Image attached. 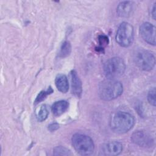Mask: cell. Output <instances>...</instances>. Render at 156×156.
Returning <instances> with one entry per match:
<instances>
[{"label": "cell", "mask_w": 156, "mask_h": 156, "mask_svg": "<svg viewBox=\"0 0 156 156\" xmlns=\"http://www.w3.org/2000/svg\"><path fill=\"white\" fill-rule=\"evenodd\" d=\"M135 119L129 113L118 111L112 115L110 120V126L113 131L118 133H124L129 131L134 126Z\"/></svg>", "instance_id": "6da1fadb"}, {"label": "cell", "mask_w": 156, "mask_h": 156, "mask_svg": "<svg viewBox=\"0 0 156 156\" xmlns=\"http://www.w3.org/2000/svg\"><path fill=\"white\" fill-rule=\"evenodd\" d=\"M122 83L114 79H105L100 82L98 93L100 98L104 101H112L118 98L122 93Z\"/></svg>", "instance_id": "7a4b0ae2"}, {"label": "cell", "mask_w": 156, "mask_h": 156, "mask_svg": "<svg viewBox=\"0 0 156 156\" xmlns=\"http://www.w3.org/2000/svg\"><path fill=\"white\" fill-rule=\"evenodd\" d=\"M71 141L73 147L80 155H88L94 151V144L93 141L88 135L76 133L73 136Z\"/></svg>", "instance_id": "3957f363"}, {"label": "cell", "mask_w": 156, "mask_h": 156, "mask_svg": "<svg viewBox=\"0 0 156 156\" xmlns=\"http://www.w3.org/2000/svg\"><path fill=\"white\" fill-rule=\"evenodd\" d=\"M126 69V65L124 60L119 57L110 58L106 61L104 65V72L108 79H114L122 76Z\"/></svg>", "instance_id": "277c9868"}, {"label": "cell", "mask_w": 156, "mask_h": 156, "mask_svg": "<svg viewBox=\"0 0 156 156\" xmlns=\"http://www.w3.org/2000/svg\"><path fill=\"white\" fill-rule=\"evenodd\" d=\"M134 36L133 27L127 22H122L118 27L115 39L117 43L122 47H128L133 42Z\"/></svg>", "instance_id": "5b68a950"}, {"label": "cell", "mask_w": 156, "mask_h": 156, "mask_svg": "<svg viewBox=\"0 0 156 156\" xmlns=\"http://www.w3.org/2000/svg\"><path fill=\"white\" fill-rule=\"evenodd\" d=\"M133 60L136 65L144 71H151L155 64L154 54L149 51L141 49L137 51L133 56Z\"/></svg>", "instance_id": "8992f818"}, {"label": "cell", "mask_w": 156, "mask_h": 156, "mask_svg": "<svg viewBox=\"0 0 156 156\" xmlns=\"http://www.w3.org/2000/svg\"><path fill=\"white\" fill-rule=\"evenodd\" d=\"M140 34L142 38L147 43L155 45V27L149 22L143 23L140 27Z\"/></svg>", "instance_id": "52a82bcc"}, {"label": "cell", "mask_w": 156, "mask_h": 156, "mask_svg": "<svg viewBox=\"0 0 156 156\" xmlns=\"http://www.w3.org/2000/svg\"><path fill=\"white\" fill-rule=\"evenodd\" d=\"M131 140L135 144L145 147H151L154 142L153 139L148 133L141 130L134 132L131 136Z\"/></svg>", "instance_id": "ba28073f"}, {"label": "cell", "mask_w": 156, "mask_h": 156, "mask_svg": "<svg viewBox=\"0 0 156 156\" xmlns=\"http://www.w3.org/2000/svg\"><path fill=\"white\" fill-rule=\"evenodd\" d=\"M122 145L116 141H108L104 144L101 149V154L106 156H115L121 153Z\"/></svg>", "instance_id": "9c48e42d"}, {"label": "cell", "mask_w": 156, "mask_h": 156, "mask_svg": "<svg viewBox=\"0 0 156 156\" xmlns=\"http://www.w3.org/2000/svg\"><path fill=\"white\" fill-rule=\"evenodd\" d=\"M70 80L73 94L77 97H80L82 91V82L77 73L74 70H72L70 73Z\"/></svg>", "instance_id": "30bf717a"}, {"label": "cell", "mask_w": 156, "mask_h": 156, "mask_svg": "<svg viewBox=\"0 0 156 156\" xmlns=\"http://www.w3.org/2000/svg\"><path fill=\"white\" fill-rule=\"evenodd\" d=\"M133 10V4L131 1L121 2L117 8L116 13L120 17L127 18L130 16Z\"/></svg>", "instance_id": "8fae6325"}, {"label": "cell", "mask_w": 156, "mask_h": 156, "mask_svg": "<svg viewBox=\"0 0 156 156\" xmlns=\"http://www.w3.org/2000/svg\"><path fill=\"white\" fill-rule=\"evenodd\" d=\"M69 104L67 101L61 100L55 102L52 107L51 110L54 115L58 116L64 113L68 108Z\"/></svg>", "instance_id": "7c38bea8"}, {"label": "cell", "mask_w": 156, "mask_h": 156, "mask_svg": "<svg viewBox=\"0 0 156 156\" xmlns=\"http://www.w3.org/2000/svg\"><path fill=\"white\" fill-rule=\"evenodd\" d=\"M55 84L58 90L62 93H66L69 89L68 80L65 74H58L55 77Z\"/></svg>", "instance_id": "4fadbf2b"}, {"label": "cell", "mask_w": 156, "mask_h": 156, "mask_svg": "<svg viewBox=\"0 0 156 156\" xmlns=\"http://www.w3.org/2000/svg\"><path fill=\"white\" fill-rule=\"evenodd\" d=\"M71 51V44L68 41H65L61 46L60 52H59V56L61 57H65L69 55Z\"/></svg>", "instance_id": "5bb4252c"}, {"label": "cell", "mask_w": 156, "mask_h": 156, "mask_svg": "<svg viewBox=\"0 0 156 156\" xmlns=\"http://www.w3.org/2000/svg\"><path fill=\"white\" fill-rule=\"evenodd\" d=\"M48 114H49V112L46 105H42L40 108L38 112L37 113V118L38 121H40V122L43 121L47 118Z\"/></svg>", "instance_id": "9a60e30c"}, {"label": "cell", "mask_w": 156, "mask_h": 156, "mask_svg": "<svg viewBox=\"0 0 156 156\" xmlns=\"http://www.w3.org/2000/svg\"><path fill=\"white\" fill-rule=\"evenodd\" d=\"M54 155H71L70 151L63 146H57L54 149Z\"/></svg>", "instance_id": "2e32d148"}, {"label": "cell", "mask_w": 156, "mask_h": 156, "mask_svg": "<svg viewBox=\"0 0 156 156\" xmlns=\"http://www.w3.org/2000/svg\"><path fill=\"white\" fill-rule=\"evenodd\" d=\"M52 91H52V88L51 87H49L46 91H41L38 94V95L37 96V98H36V99L35 101V104H38L40 102H41L43 100H44L46 98V97L48 94H49L50 93H52Z\"/></svg>", "instance_id": "e0dca14e"}, {"label": "cell", "mask_w": 156, "mask_h": 156, "mask_svg": "<svg viewBox=\"0 0 156 156\" xmlns=\"http://www.w3.org/2000/svg\"><path fill=\"white\" fill-rule=\"evenodd\" d=\"M147 100L153 106H155V88L154 87L149 90L147 94Z\"/></svg>", "instance_id": "ac0fdd59"}, {"label": "cell", "mask_w": 156, "mask_h": 156, "mask_svg": "<svg viewBox=\"0 0 156 156\" xmlns=\"http://www.w3.org/2000/svg\"><path fill=\"white\" fill-rule=\"evenodd\" d=\"M58 127H59V126H58V124H57V123H52V124H51L48 126V129L50 131L52 132V131H54V130H57Z\"/></svg>", "instance_id": "d6986e66"}, {"label": "cell", "mask_w": 156, "mask_h": 156, "mask_svg": "<svg viewBox=\"0 0 156 156\" xmlns=\"http://www.w3.org/2000/svg\"><path fill=\"white\" fill-rule=\"evenodd\" d=\"M99 42H100V44H107V41H108V38L104 35H101L99 37Z\"/></svg>", "instance_id": "ffe728a7"}, {"label": "cell", "mask_w": 156, "mask_h": 156, "mask_svg": "<svg viewBox=\"0 0 156 156\" xmlns=\"http://www.w3.org/2000/svg\"><path fill=\"white\" fill-rule=\"evenodd\" d=\"M155 4H156V3H154V4L153 5V6L151 9V15L154 20H155V15H155V9H156Z\"/></svg>", "instance_id": "44dd1931"}]
</instances>
